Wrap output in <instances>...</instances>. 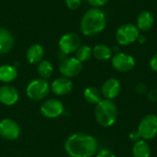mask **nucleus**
<instances>
[{"label": "nucleus", "instance_id": "1", "mask_svg": "<svg viewBox=\"0 0 157 157\" xmlns=\"http://www.w3.org/2000/svg\"><path fill=\"white\" fill-rule=\"evenodd\" d=\"M97 140L86 133H75L69 136L64 149L71 157H92L98 152Z\"/></svg>", "mask_w": 157, "mask_h": 157}, {"label": "nucleus", "instance_id": "2", "mask_svg": "<svg viewBox=\"0 0 157 157\" xmlns=\"http://www.w3.org/2000/svg\"><path fill=\"white\" fill-rule=\"evenodd\" d=\"M107 25L105 13L96 7L88 9L82 17L80 29L86 36H95L104 30Z\"/></svg>", "mask_w": 157, "mask_h": 157}, {"label": "nucleus", "instance_id": "3", "mask_svg": "<svg viewBox=\"0 0 157 157\" xmlns=\"http://www.w3.org/2000/svg\"><path fill=\"white\" fill-rule=\"evenodd\" d=\"M95 116L98 123L102 127L112 126L118 118V109L115 103L109 99H102L96 105Z\"/></svg>", "mask_w": 157, "mask_h": 157}, {"label": "nucleus", "instance_id": "4", "mask_svg": "<svg viewBox=\"0 0 157 157\" xmlns=\"http://www.w3.org/2000/svg\"><path fill=\"white\" fill-rule=\"evenodd\" d=\"M137 132L140 138L145 141L152 140L157 136V116L147 114L140 121Z\"/></svg>", "mask_w": 157, "mask_h": 157}, {"label": "nucleus", "instance_id": "5", "mask_svg": "<svg viewBox=\"0 0 157 157\" xmlns=\"http://www.w3.org/2000/svg\"><path fill=\"white\" fill-rule=\"evenodd\" d=\"M140 36V30L136 25L127 23L121 26L116 31V40L120 45L127 46L135 42Z\"/></svg>", "mask_w": 157, "mask_h": 157}, {"label": "nucleus", "instance_id": "6", "mask_svg": "<svg viewBox=\"0 0 157 157\" xmlns=\"http://www.w3.org/2000/svg\"><path fill=\"white\" fill-rule=\"evenodd\" d=\"M50 84L46 79L38 78L31 81L26 89L27 96L32 100H41L50 92Z\"/></svg>", "mask_w": 157, "mask_h": 157}, {"label": "nucleus", "instance_id": "7", "mask_svg": "<svg viewBox=\"0 0 157 157\" xmlns=\"http://www.w3.org/2000/svg\"><path fill=\"white\" fill-rule=\"evenodd\" d=\"M111 64L119 72L126 73L132 70L135 66L134 58L125 52H117L111 58Z\"/></svg>", "mask_w": 157, "mask_h": 157}, {"label": "nucleus", "instance_id": "8", "mask_svg": "<svg viewBox=\"0 0 157 157\" xmlns=\"http://www.w3.org/2000/svg\"><path fill=\"white\" fill-rule=\"evenodd\" d=\"M81 46L80 37L74 32H69L62 36L59 40V48L63 54H70L77 51Z\"/></svg>", "mask_w": 157, "mask_h": 157}, {"label": "nucleus", "instance_id": "9", "mask_svg": "<svg viewBox=\"0 0 157 157\" xmlns=\"http://www.w3.org/2000/svg\"><path fill=\"white\" fill-rule=\"evenodd\" d=\"M83 69L82 63L78 61L75 57H69L64 60L60 64V73L67 78L77 76Z\"/></svg>", "mask_w": 157, "mask_h": 157}, {"label": "nucleus", "instance_id": "10", "mask_svg": "<svg viewBox=\"0 0 157 157\" xmlns=\"http://www.w3.org/2000/svg\"><path fill=\"white\" fill-rule=\"evenodd\" d=\"M20 128L18 124L10 119H4L0 121V136L6 140L13 141L19 137Z\"/></svg>", "mask_w": 157, "mask_h": 157}, {"label": "nucleus", "instance_id": "11", "mask_svg": "<svg viewBox=\"0 0 157 157\" xmlns=\"http://www.w3.org/2000/svg\"><path fill=\"white\" fill-rule=\"evenodd\" d=\"M64 108L63 103L58 99H48L40 106L41 114L49 119H54L63 113Z\"/></svg>", "mask_w": 157, "mask_h": 157}, {"label": "nucleus", "instance_id": "12", "mask_svg": "<svg viewBox=\"0 0 157 157\" xmlns=\"http://www.w3.org/2000/svg\"><path fill=\"white\" fill-rule=\"evenodd\" d=\"M121 90V86L120 81L116 78H109L104 82L100 91L102 97L105 99L113 100L120 95Z\"/></svg>", "mask_w": 157, "mask_h": 157}, {"label": "nucleus", "instance_id": "13", "mask_svg": "<svg viewBox=\"0 0 157 157\" xmlns=\"http://www.w3.org/2000/svg\"><path fill=\"white\" fill-rule=\"evenodd\" d=\"M18 100L17 90L8 85L0 86V102L6 106H12Z\"/></svg>", "mask_w": 157, "mask_h": 157}, {"label": "nucleus", "instance_id": "14", "mask_svg": "<svg viewBox=\"0 0 157 157\" xmlns=\"http://www.w3.org/2000/svg\"><path fill=\"white\" fill-rule=\"evenodd\" d=\"M73 89V83L70 78L67 77H59L56 78L52 83V90L54 94L58 96H64L71 92Z\"/></svg>", "mask_w": 157, "mask_h": 157}, {"label": "nucleus", "instance_id": "15", "mask_svg": "<svg viewBox=\"0 0 157 157\" xmlns=\"http://www.w3.org/2000/svg\"><path fill=\"white\" fill-rule=\"evenodd\" d=\"M155 24V17L150 11H142L136 19V27L139 30L148 31Z\"/></svg>", "mask_w": 157, "mask_h": 157}, {"label": "nucleus", "instance_id": "16", "mask_svg": "<svg viewBox=\"0 0 157 157\" xmlns=\"http://www.w3.org/2000/svg\"><path fill=\"white\" fill-rule=\"evenodd\" d=\"M14 46L12 34L5 28H0V54L9 52Z\"/></svg>", "mask_w": 157, "mask_h": 157}, {"label": "nucleus", "instance_id": "17", "mask_svg": "<svg viewBox=\"0 0 157 157\" xmlns=\"http://www.w3.org/2000/svg\"><path fill=\"white\" fill-rule=\"evenodd\" d=\"M44 55V50L43 47L40 44H33L31 45L26 53V58L28 62L31 64H36L39 63L40 62L42 61Z\"/></svg>", "mask_w": 157, "mask_h": 157}, {"label": "nucleus", "instance_id": "18", "mask_svg": "<svg viewBox=\"0 0 157 157\" xmlns=\"http://www.w3.org/2000/svg\"><path fill=\"white\" fill-rule=\"evenodd\" d=\"M132 155L133 157L151 156V147L147 141L140 139L134 142L132 146Z\"/></svg>", "mask_w": 157, "mask_h": 157}, {"label": "nucleus", "instance_id": "19", "mask_svg": "<svg viewBox=\"0 0 157 157\" xmlns=\"http://www.w3.org/2000/svg\"><path fill=\"white\" fill-rule=\"evenodd\" d=\"M93 56L99 61H107L112 58L113 50L105 44H98L93 49Z\"/></svg>", "mask_w": 157, "mask_h": 157}, {"label": "nucleus", "instance_id": "20", "mask_svg": "<svg viewBox=\"0 0 157 157\" xmlns=\"http://www.w3.org/2000/svg\"><path fill=\"white\" fill-rule=\"evenodd\" d=\"M84 98L86 102L93 105L98 104L103 99L101 91L95 86H89L86 88L84 91Z\"/></svg>", "mask_w": 157, "mask_h": 157}, {"label": "nucleus", "instance_id": "21", "mask_svg": "<svg viewBox=\"0 0 157 157\" xmlns=\"http://www.w3.org/2000/svg\"><path fill=\"white\" fill-rule=\"evenodd\" d=\"M17 73L14 66L4 64L0 66V81L4 83H10L17 78Z\"/></svg>", "mask_w": 157, "mask_h": 157}, {"label": "nucleus", "instance_id": "22", "mask_svg": "<svg viewBox=\"0 0 157 157\" xmlns=\"http://www.w3.org/2000/svg\"><path fill=\"white\" fill-rule=\"evenodd\" d=\"M53 72L52 64L46 60H42L38 64V73L43 79H48L52 76Z\"/></svg>", "mask_w": 157, "mask_h": 157}, {"label": "nucleus", "instance_id": "23", "mask_svg": "<svg viewBox=\"0 0 157 157\" xmlns=\"http://www.w3.org/2000/svg\"><path fill=\"white\" fill-rule=\"evenodd\" d=\"M92 55H93L92 48L87 46V45H82V46H80L77 49L76 54H75V58L78 61H80L81 63H83V62L88 61L91 58Z\"/></svg>", "mask_w": 157, "mask_h": 157}, {"label": "nucleus", "instance_id": "24", "mask_svg": "<svg viewBox=\"0 0 157 157\" xmlns=\"http://www.w3.org/2000/svg\"><path fill=\"white\" fill-rule=\"evenodd\" d=\"M97 157H116V155L109 149H101L97 152Z\"/></svg>", "mask_w": 157, "mask_h": 157}, {"label": "nucleus", "instance_id": "25", "mask_svg": "<svg viewBox=\"0 0 157 157\" xmlns=\"http://www.w3.org/2000/svg\"><path fill=\"white\" fill-rule=\"evenodd\" d=\"M65 3H66V6L69 9L75 10L80 6L82 0H65Z\"/></svg>", "mask_w": 157, "mask_h": 157}, {"label": "nucleus", "instance_id": "26", "mask_svg": "<svg viewBox=\"0 0 157 157\" xmlns=\"http://www.w3.org/2000/svg\"><path fill=\"white\" fill-rule=\"evenodd\" d=\"M135 91H136V93H138L139 95L146 94L147 91H148V86H147L146 84H144V83H139V84H137V86H135Z\"/></svg>", "mask_w": 157, "mask_h": 157}, {"label": "nucleus", "instance_id": "27", "mask_svg": "<svg viewBox=\"0 0 157 157\" xmlns=\"http://www.w3.org/2000/svg\"><path fill=\"white\" fill-rule=\"evenodd\" d=\"M87 2L89 3L90 6L96 7V8H99L103 6H105L109 0H87Z\"/></svg>", "mask_w": 157, "mask_h": 157}, {"label": "nucleus", "instance_id": "28", "mask_svg": "<svg viewBox=\"0 0 157 157\" xmlns=\"http://www.w3.org/2000/svg\"><path fill=\"white\" fill-rule=\"evenodd\" d=\"M148 100L151 102H157V88H154L147 94Z\"/></svg>", "mask_w": 157, "mask_h": 157}, {"label": "nucleus", "instance_id": "29", "mask_svg": "<svg viewBox=\"0 0 157 157\" xmlns=\"http://www.w3.org/2000/svg\"><path fill=\"white\" fill-rule=\"evenodd\" d=\"M149 64H150L151 69H152L154 72H156L157 73V53L156 54H155V55L151 58Z\"/></svg>", "mask_w": 157, "mask_h": 157}, {"label": "nucleus", "instance_id": "30", "mask_svg": "<svg viewBox=\"0 0 157 157\" xmlns=\"http://www.w3.org/2000/svg\"><path fill=\"white\" fill-rule=\"evenodd\" d=\"M129 138H130L132 141H133V142H136V141H138V140L141 139V138H140V135H139V133H138V132H132L129 135Z\"/></svg>", "mask_w": 157, "mask_h": 157}, {"label": "nucleus", "instance_id": "31", "mask_svg": "<svg viewBox=\"0 0 157 157\" xmlns=\"http://www.w3.org/2000/svg\"><path fill=\"white\" fill-rule=\"evenodd\" d=\"M137 40H138V41H139L140 43H144V42L146 41V39H145V37H144V36L140 35Z\"/></svg>", "mask_w": 157, "mask_h": 157}]
</instances>
